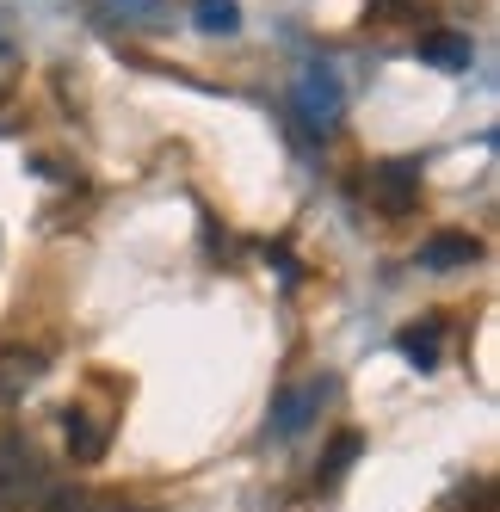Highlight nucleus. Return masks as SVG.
I'll return each instance as SVG.
<instances>
[{"instance_id": "9", "label": "nucleus", "mask_w": 500, "mask_h": 512, "mask_svg": "<svg viewBox=\"0 0 500 512\" xmlns=\"http://www.w3.org/2000/svg\"><path fill=\"white\" fill-rule=\"evenodd\" d=\"M402 352L420 358V364H433V358H439V327H426V334L414 327V334H402Z\"/></svg>"}, {"instance_id": "6", "label": "nucleus", "mask_w": 500, "mask_h": 512, "mask_svg": "<svg viewBox=\"0 0 500 512\" xmlns=\"http://www.w3.org/2000/svg\"><path fill=\"white\" fill-rule=\"evenodd\" d=\"M420 56L439 62V68H470V38H451V31H426Z\"/></svg>"}, {"instance_id": "1", "label": "nucleus", "mask_w": 500, "mask_h": 512, "mask_svg": "<svg viewBox=\"0 0 500 512\" xmlns=\"http://www.w3.org/2000/svg\"><path fill=\"white\" fill-rule=\"evenodd\" d=\"M291 105H297V118L309 130H334V118H340V81L328 75V68H303Z\"/></svg>"}, {"instance_id": "8", "label": "nucleus", "mask_w": 500, "mask_h": 512, "mask_svg": "<svg viewBox=\"0 0 500 512\" xmlns=\"http://www.w3.org/2000/svg\"><path fill=\"white\" fill-rule=\"evenodd\" d=\"M38 371H44V364L38 358H19V352H7V358H0V395H13V389H25V383H38Z\"/></svg>"}, {"instance_id": "2", "label": "nucleus", "mask_w": 500, "mask_h": 512, "mask_svg": "<svg viewBox=\"0 0 500 512\" xmlns=\"http://www.w3.org/2000/svg\"><path fill=\"white\" fill-rule=\"evenodd\" d=\"M38 488H44L38 451H31L25 438H0V506H13L25 494H38Z\"/></svg>"}, {"instance_id": "3", "label": "nucleus", "mask_w": 500, "mask_h": 512, "mask_svg": "<svg viewBox=\"0 0 500 512\" xmlns=\"http://www.w3.org/2000/svg\"><path fill=\"white\" fill-rule=\"evenodd\" d=\"M321 401H328V377H309V383H291L278 401H272V438H297L315 414Z\"/></svg>"}, {"instance_id": "5", "label": "nucleus", "mask_w": 500, "mask_h": 512, "mask_svg": "<svg viewBox=\"0 0 500 512\" xmlns=\"http://www.w3.org/2000/svg\"><path fill=\"white\" fill-rule=\"evenodd\" d=\"M476 260H482L476 235H433V241H420V266L426 272H457V266H476Z\"/></svg>"}, {"instance_id": "11", "label": "nucleus", "mask_w": 500, "mask_h": 512, "mask_svg": "<svg viewBox=\"0 0 500 512\" xmlns=\"http://www.w3.org/2000/svg\"><path fill=\"white\" fill-rule=\"evenodd\" d=\"M68 438H75V451H81V457H93V451H99V432H93V426H87L81 414L68 420Z\"/></svg>"}, {"instance_id": "4", "label": "nucleus", "mask_w": 500, "mask_h": 512, "mask_svg": "<svg viewBox=\"0 0 500 512\" xmlns=\"http://www.w3.org/2000/svg\"><path fill=\"white\" fill-rule=\"evenodd\" d=\"M414 192H420V167H408V161H389V167L371 173V198L383 210H396V216L414 204Z\"/></svg>"}, {"instance_id": "7", "label": "nucleus", "mask_w": 500, "mask_h": 512, "mask_svg": "<svg viewBox=\"0 0 500 512\" xmlns=\"http://www.w3.org/2000/svg\"><path fill=\"white\" fill-rule=\"evenodd\" d=\"M198 31H210V38H235V31H241V7H235V0H198Z\"/></svg>"}, {"instance_id": "10", "label": "nucleus", "mask_w": 500, "mask_h": 512, "mask_svg": "<svg viewBox=\"0 0 500 512\" xmlns=\"http://www.w3.org/2000/svg\"><path fill=\"white\" fill-rule=\"evenodd\" d=\"M352 457H359V432H340V438H334V457H328V482H334Z\"/></svg>"}]
</instances>
